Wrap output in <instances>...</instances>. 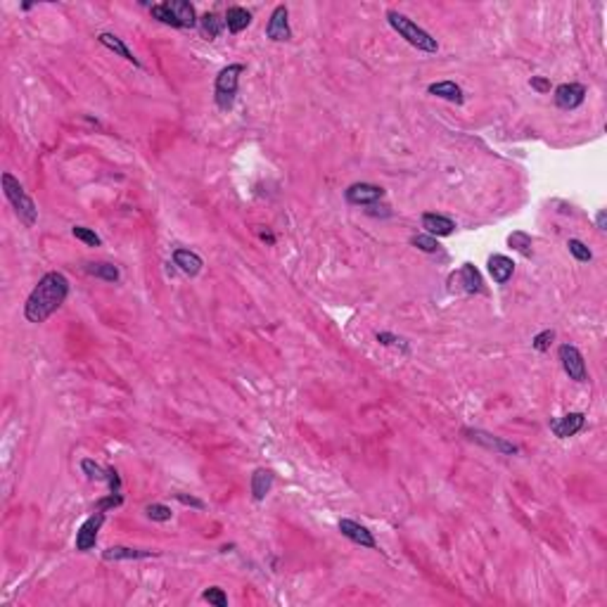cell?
Returning <instances> with one entry per match:
<instances>
[{"instance_id":"6da1fadb","label":"cell","mask_w":607,"mask_h":607,"mask_svg":"<svg viewBox=\"0 0 607 607\" xmlns=\"http://www.w3.org/2000/svg\"><path fill=\"white\" fill-rule=\"evenodd\" d=\"M69 297V280L58 271H50L39 280L24 304V318L29 323H46Z\"/></svg>"},{"instance_id":"7a4b0ae2","label":"cell","mask_w":607,"mask_h":607,"mask_svg":"<svg viewBox=\"0 0 607 607\" xmlns=\"http://www.w3.org/2000/svg\"><path fill=\"white\" fill-rule=\"evenodd\" d=\"M0 183H3L5 197H8V202L12 204L15 214L20 216V221L27 225V228L36 225V221H39V209H36L34 199L29 197V192L24 190V185L12 176V173H3V176H0Z\"/></svg>"},{"instance_id":"3957f363","label":"cell","mask_w":607,"mask_h":607,"mask_svg":"<svg viewBox=\"0 0 607 607\" xmlns=\"http://www.w3.org/2000/svg\"><path fill=\"white\" fill-rule=\"evenodd\" d=\"M387 22H389V27L396 31L401 39L408 41L413 48L422 50V53H436V50H439V43H436V39H432L427 31L418 27L415 22H411L408 17L401 15V12L389 10V12H387Z\"/></svg>"},{"instance_id":"277c9868","label":"cell","mask_w":607,"mask_h":607,"mask_svg":"<svg viewBox=\"0 0 607 607\" xmlns=\"http://www.w3.org/2000/svg\"><path fill=\"white\" fill-rule=\"evenodd\" d=\"M245 74V65H228L218 72L214 84V100L221 112H230L237 98V86H240V76Z\"/></svg>"},{"instance_id":"5b68a950","label":"cell","mask_w":607,"mask_h":607,"mask_svg":"<svg viewBox=\"0 0 607 607\" xmlns=\"http://www.w3.org/2000/svg\"><path fill=\"white\" fill-rule=\"evenodd\" d=\"M558 359L565 368V373L569 375V380L574 382H586V363H584V356L574 344H562L558 349Z\"/></svg>"},{"instance_id":"8992f818","label":"cell","mask_w":607,"mask_h":607,"mask_svg":"<svg viewBox=\"0 0 607 607\" xmlns=\"http://www.w3.org/2000/svg\"><path fill=\"white\" fill-rule=\"evenodd\" d=\"M385 197V187L373 183H354L344 190V199L352 206H373Z\"/></svg>"},{"instance_id":"52a82bcc","label":"cell","mask_w":607,"mask_h":607,"mask_svg":"<svg viewBox=\"0 0 607 607\" xmlns=\"http://www.w3.org/2000/svg\"><path fill=\"white\" fill-rule=\"evenodd\" d=\"M481 275L472 264H465L458 273H453L448 278V290L451 292H465V294H479L481 292Z\"/></svg>"},{"instance_id":"ba28073f","label":"cell","mask_w":607,"mask_h":607,"mask_svg":"<svg viewBox=\"0 0 607 607\" xmlns=\"http://www.w3.org/2000/svg\"><path fill=\"white\" fill-rule=\"evenodd\" d=\"M462 434H465L470 441L479 443V446H484V448H489V451H496V453H503V455H515V453H519V448L515 446V443L505 441L503 436L489 434V432H484V429H470V427H467V429H462Z\"/></svg>"},{"instance_id":"9c48e42d","label":"cell","mask_w":607,"mask_h":607,"mask_svg":"<svg viewBox=\"0 0 607 607\" xmlns=\"http://www.w3.org/2000/svg\"><path fill=\"white\" fill-rule=\"evenodd\" d=\"M105 524V512L95 510L93 515L86 519L84 524L79 527L76 531V550H81V553H86V550H93L98 543V531L100 527Z\"/></svg>"},{"instance_id":"30bf717a","label":"cell","mask_w":607,"mask_h":607,"mask_svg":"<svg viewBox=\"0 0 607 607\" xmlns=\"http://www.w3.org/2000/svg\"><path fill=\"white\" fill-rule=\"evenodd\" d=\"M555 105H558L560 109H577L584 105L586 100V86L581 84H560L558 88H555Z\"/></svg>"},{"instance_id":"8fae6325","label":"cell","mask_w":607,"mask_h":607,"mask_svg":"<svg viewBox=\"0 0 607 607\" xmlns=\"http://www.w3.org/2000/svg\"><path fill=\"white\" fill-rule=\"evenodd\" d=\"M287 17H290V12H287L285 5H278V8L271 12V20H268V27H266V36L273 43H285V41L292 39V29H290Z\"/></svg>"},{"instance_id":"7c38bea8","label":"cell","mask_w":607,"mask_h":607,"mask_svg":"<svg viewBox=\"0 0 607 607\" xmlns=\"http://www.w3.org/2000/svg\"><path fill=\"white\" fill-rule=\"evenodd\" d=\"M586 425V415L584 413H567V415L558 418V420H550V429L558 439H569V436L579 434Z\"/></svg>"},{"instance_id":"4fadbf2b","label":"cell","mask_w":607,"mask_h":607,"mask_svg":"<svg viewBox=\"0 0 607 607\" xmlns=\"http://www.w3.org/2000/svg\"><path fill=\"white\" fill-rule=\"evenodd\" d=\"M166 8L173 15V20H176V29H192L199 24L195 8L187 0H166Z\"/></svg>"},{"instance_id":"5bb4252c","label":"cell","mask_w":607,"mask_h":607,"mask_svg":"<svg viewBox=\"0 0 607 607\" xmlns=\"http://www.w3.org/2000/svg\"><path fill=\"white\" fill-rule=\"evenodd\" d=\"M340 531L342 536H347L349 541H354L356 546H363V548H378V543H375L373 534L368 531L363 524L354 522V519H340Z\"/></svg>"},{"instance_id":"9a60e30c","label":"cell","mask_w":607,"mask_h":607,"mask_svg":"<svg viewBox=\"0 0 607 607\" xmlns=\"http://www.w3.org/2000/svg\"><path fill=\"white\" fill-rule=\"evenodd\" d=\"M157 550H145V548H128V546H112L102 553V558L112 560H145V558H157Z\"/></svg>"},{"instance_id":"2e32d148","label":"cell","mask_w":607,"mask_h":607,"mask_svg":"<svg viewBox=\"0 0 607 607\" xmlns=\"http://www.w3.org/2000/svg\"><path fill=\"white\" fill-rule=\"evenodd\" d=\"M486 266H489V275L493 278V283L496 285H505L512 278V273H515V264H512V259H508V256H503V254L489 256V264Z\"/></svg>"},{"instance_id":"e0dca14e","label":"cell","mask_w":607,"mask_h":607,"mask_svg":"<svg viewBox=\"0 0 607 607\" xmlns=\"http://www.w3.org/2000/svg\"><path fill=\"white\" fill-rule=\"evenodd\" d=\"M422 228L427 230V235L432 237H446L455 230V223L451 221L448 216H441V214H422Z\"/></svg>"},{"instance_id":"ac0fdd59","label":"cell","mask_w":607,"mask_h":607,"mask_svg":"<svg viewBox=\"0 0 607 607\" xmlns=\"http://www.w3.org/2000/svg\"><path fill=\"white\" fill-rule=\"evenodd\" d=\"M173 266H178L185 275L195 278V275L202 273L204 261H202V256L190 252V249H176V252H173Z\"/></svg>"},{"instance_id":"d6986e66","label":"cell","mask_w":607,"mask_h":607,"mask_svg":"<svg viewBox=\"0 0 607 607\" xmlns=\"http://www.w3.org/2000/svg\"><path fill=\"white\" fill-rule=\"evenodd\" d=\"M98 41H100V46H105L107 50H112V53L119 55V58H124L126 62H131V65H133V67H140V62H138V58H135L133 53H131L128 46H126V43H124L121 39H119L116 34H109V31H102V34L98 36Z\"/></svg>"},{"instance_id":"ffe728a7","label":"cell","mask_w":607,"mask_h":607,"mask_svg":"<svg viewBox=\"0 0 607 607\" xmlns=\"http://www.w3.org/2000/svg\"><path fill=\"white\" fill-rule=\"evenodd\" d=\"M429 95L434 98H441V100H448L453 105H462L465 102V95H462V88L455 81H439V84H429L427 88Z\"/></svg>"},{"instance_id":"44dd1931","label":"cell","mask_w":607,"mask_h":607,"mask_svg":"<svg viewBox=\"0 0 607 607\" xmlns=\"http://www.w3.org/2000/svg\"><path fill=\"white\" fill-rule=\"evenodd\" d=\"M273 479L275 477H273L271 470H266V467H256L254 474H252V481H249V486H252V498L264 500L273 489Z\"/></svg>"},{"instance_id":"7402d4cb","label":"cell","mask_w":607,"mask_h":607,"mask_svg":"<svg viewBox=\"0 0 607 607\" xmlns=\"http://www.w3.org/2000/svg\"><path fill=\"white\" fill-rule=\"evenodd\" d=\"M225 27H228L230 34H240V31H245L249 24H252V12L240 8V5H235V8H228V12H225Z\"/></svg>"},{"instance_id":"603a6c76","label":"cell","mask_w":607,"mask_h":607,"mask_svg":"<svg viewBox=\"0 0 607 607\" xmlns=\"http://www.w3.org/2000/svg\"><path fill=\"white\" fill-rule=\"evenodd\" d=\"M86 273L93 275V278L105 280V283H119V278H121L119 268L109 264V261H91V264H86Z\"/></svg>"},{"instance_id":"cb8c5ba5","label":"cell","mask_w":607,"mask_h":607,"mask_svg":"<svg viewBox=\"0 0 607 607\" xmlns=\"http://www.w3.org/2000/svg\"><path fill=\"white\" fill-rule=\"evenodd\" d=\"M199 29L209 41H214L221 36V31L225 29V17H221L218 12H206V15L199 17Z\"/></svg>"},{"instance_id":"d4e9b609","label":"cell","mask_w":607,"mask_h":607,"mask_svg":"<svg viewBox=\"0 0 607 607\" xmlns=\"http://www.w3.org/2000/svg\"><path fill=\"white\" fill-rule=\"evenodd\" d=\"M508 245L515 249L517 254H522V256H529L534 254V242H531V235L529 233H524V230H515V233H510L508 235Z\"/></svg>"},{"instance_id":"484cf974","label":"cell","mask_w":607,"mask_h":607,"mask_svg":"<svg viewBox=\"0 0 607 607\" xmlns=\"http://www.w3.org/2000/svg\"><path fill=\"white\" fill-rule=\"evenodd\" d=\"M81 470L88 479H95V481H107V467H102L100 462H95L93 458H84L81 460Z\"/></svg>"},{"instance_id":"4316f807","label":"cell","mask_w":607,"mask_h":607,"mask_svg":"<svg viewBox=\"0 0 607 607\" xmlns=\"http://www.w3.org/2000/svg\"><path fill=\"white\" fill-rule=\"evenodd\" d=\"M411 245L415 247V249H420V252H425V254H436L439 252V242H436V237H432V235H413L411 237Z\"/></svg>"},{"instance_id":"83f0119b","label":"cell","mask_w":607,"mask_h":607,"mask_svg":"<svg viewBox=\"0 0 607 607\" xmlns=\"http://www.w3.org/2000/svg\"><path fill=\"white\" fill-rule=\"evenodd\" d=\"M72 235L76 237V240L84 242V245H88V247H100V245H102V240H100V235H95V230L84 228V225H74Z\"/></svg>"},{"instance_id":"f1b7e54d","label":"cell","mask_w":607,"mask_h":607,"mask_svg":"<svg viewBox=\"0 0 607 607\" xmlns=\"http://www.w3.org/2000/svg\"><path fill=\"white\" fill-rule=\"evenodd\" d=\"M567 247H569V254H572L574 259L579 261V264H588V261L593 259V252L581 240H569Z\"/></svg>"},{"instance_id":"f546056e","label":"cell","mask_w":607,"mask_h":607,"mask_svg":"<svg viewBox=\"0 0 607 607\" xmlns=\"http://www.w3.org/2000/svg\"><path fill=\"white\" fill-rule=\"evenodd\" d=\"M145 512H147V517L152 519V522H168L171 515H173L171 508L164 505V503H149L145 508Z\"/></svg>"},{"instance_id":"4dcf8cb0","label":"cell","mask_w":607,"mask_h":607,"mask_svg":"<svg viewBox=\"0 0 607 607\" xmlns=\"http://www.w3.org/2000/svg\"><path fill=\"white\" fill-rule=\"evenodd\" d=\"M555 340V330H541L539 335H534V340H531V347L536 349V352L546 354L550 349V344H553Z\"/></svg>"},{"instance_id":"1f68e13d","label":"cell","mask_w":607,"mask_h":607,"mask_svg":"<svg viewBox=\"0 0 607 607\" xmlns=\"http://www.w3.org/2000/svg\"><path fill=\"white\" fill-rule=\"evenodd\" d=\"M202 600H206L209 605H216V607H228V598H225L223 588H218V586L206 588V591L202 593Z\"/></svg>"},{"instance_id":"d6a6232c","label":"cell","mask_w":607,"mask_h":607,"mask_svg":"<svg viewBox=\"0 0 607 607\" xmlns=\"http://www.w3.org/2000/svg\"><path fill=\"white\" fill-rule=\"evenodd\" d=\"M124 503V496L121 493H109V496H105V498H100L98 503H95V510H100V512H107V510H114V508H119V505Z\"/></svg>"},{"instance_id":"836d02e7","label":"cell","mask_w":607,"mask_h":607,"mask_svg":"<svg viewBox=\"0 0 607 607\" xmlns=\"http://www.w3.org/2000/svg\"><path fill=\"white\" fill-rule=\"evenodd\" d=\"M375 340H378L380 344H385V347H401L403 352H408V347H406V342L401 340V337H396L392 333H378L375 335Z\"/></svg>"},{"instance_id":"e575fe53","label":"cell","mask_w":607,"mask_h":607,"mask_svg":"<svg viewBox=\"0 0 607 607\" xmlns=\"http://www.w3.org/2000/svg\"><path fill=\"white\" fill-rule=\"evenodd\" d=\"M107 484H109V493H121V474H119L116 467H107Z\"/></svg>"},{"instance_id":"d590c367","label":"cell","mask_w":607,"mask_h":607,"mask_svg":"<svg viewBox=\"0 0 607 607\" xmlns=\"http://www.w3.org/2000/svg\"><path fill=\"white\" fill-rule=\"evenodd\" d=\"M176 500H178V503H183V505H190V508H195V510H204L206 508L204 500H199L195 496H185V493H176Z\"/></svg>"},{"instance_id":"8d00e7d4","label":"cell","mask_w":607,"mask_h":607,"mask_svg":"<svg viewBox=\"0 0 607 607\" xmlns=\"http://www.w3.org/2000/svg\"><path fill=\"white\" fill-rule=\"evenodd\" d=\"M529 86L531 88H534L536 93H550V81L546 79V76H531V81H529Z\"/></svg>"},{"instance_id":"74e56055","label":"cell","mask_w":607,"mask_h":607,"mask_svg":"<svg viewBox=\"0 0 607 607\" xmlns=\"http://www.w3.org/2000/svg\"><path fill=\"white\" fill-rule=\"evenodd\" d=\"M596 225H598V230H607V214H605V211H598Z\"/></svg>"}]
</instances>
